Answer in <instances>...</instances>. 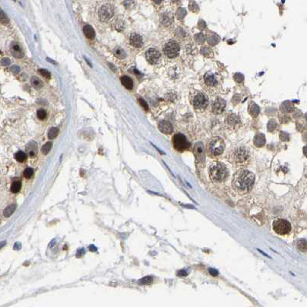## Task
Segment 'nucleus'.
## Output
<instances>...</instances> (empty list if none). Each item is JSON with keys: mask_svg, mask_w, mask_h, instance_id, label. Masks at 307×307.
Segmentation results:
<instances>
[{"mask_svg": "<svg viewBox=\"0 0 307 307\" xmlns=\"http://www.w3.org/2000/svg\"><path fill=\"white\" fill-rule=\"evenodd\" d=\"M249 113L250 115L253 117H256L259 113V108L256 103L253 102H250V106H249Z\"/></svg>", "mask_w": 307, "mask_h": 307, "instance_id": "21", "label": "nucleus"}, {"mask_svg": "<svg viewBox=\"0 0 307 307\" xmlns=\"http://www.w3.org/2000/svg\"><path fill=\"white\" fill-rule=\"evenodd\" d=\"M114 55H115L117 58H118V59H125V58L126 57V52H125L122 48H120V47H116V48L114 49Z\"/></svg>", "mask_w": 307, "mask_h": 307, "instance_id": "25", "label": "nucleus"}, {"mask_svg": "<svg viewBox=\"0 0 307 307\" xmlns=\"http://www.w3.org/2000/svg\"><path fill=\"white\" fill-rule=\"evenodd\" d=\"M27 150H28L29 156L33 157V156H36V150H37V145H36V142H31V143H29V145H28V148H27Z\"/></svg>", "mask_w": 307, "mask_h": 307, "instance_id": "23", "label": "nucleus"}, {"mask_svg": "<svg viewBox=\"0 0 307 307\" xmlns=\"http://www.w3.org/2000/svg\"><path fill=\"white\" fill-rule=\"evenodd\" d=\"M13 1H16V0H13Z\"/></svg>", "mask_w": 307, "mask_h": 307, "instance_id": "47", "label": "nucleus"}, {"mask_svg": "<svg viewBox=\"0 0 307 307\" xmlns=\"http://www.w3.org/2000/svg\"><path fill=\"white\" fill-rule=\"evenodd\" d=\"M1 63H2V66H9V65H10L11 61H10V59H7V58H5V59H2V62H1Z\"/></svg>", "mask_w": 307, "mask_h": 307, "instance_id": "40", "label": "nucleus"}, {"mask_svg": "<svg viewBox=\"0 0 307 307\" xmlns=\"http://www.w3.org/2000/svg\"><path fill=\"white\" fill-rule=\"evenodd\" d=\"M46 116H47V113H46V112H45V110L41 109V110H39L37 111V117L39 118V119H41V120L45 119V118H46Z\"/></svg>", "mask_w": 307, "mask_h": 307, "instance_id": "34", "label": "nucleus"}, {"mask_svg": "<svg viewBox=\"0 0 307 307\" xmlns=\"http://www.w3.org/2000/svg\"><path fill=\"white\" fill-rule=\"evenodd\" d=\"M179 52L180 45L175 41L167 42L164 47V52L169 58H176L179 55Z\"/></svg>", "mask_w": 307, "mask_h": 307, "instance_id": "10", "label": "nucleus"}, {"mask_svg": "<svg viewBox=\"0 0 307 307\" xmlns=\"http://www.w3.org/2000/svg\"><path fill=\"white\" fill-rule=\"evenodd\" d=\"M273 228L274 231L279 235H286L290 232L291 225L287 220L282 219H278L273 222Z\"/></svg>", "mask_w": 307, "mask_h": 307, "instance_id": "8", "label": "nucleus"}, {"mask_svg": "<svg viewBox=\"0 0 307 307\" xmlns=\"http://www.w3.org/2000/svg\"><path fill=\"white\" fill-rule=\"evenodd\" d=\"M206 27V23H205L203 21H200L199 22V28L200 29H203V28H205Z\"/></svg>", "mask_w": 307, "mask_h": 307, "instance_id": "44", "label": "nucleus"}, {"mask_svg": "<svg viewBox=\"0 0 307 307\" xmlns=\"http://www.w3.org/2000/svg\"><path fill=\"white\" fill-rule=\"evenodd\" d=\"M172 145L178 152H184L190 148L191 144L182 133H176L172 137Z\"/></svg>", "mask_w": 307, "mask_h": 307, "instance_id": "7", "label": "nucleus"}, {"mask_svg": "<svg viewBox=\"0 0 307 307\" xmlns=\"http://www.w3.org/2000/svg\"><path fill=\"white\" fill-rule=\"evenodd\" d=\"M209 273L212 276H217L218 274H219V272H218V270H216V269H212V268H210V269H209Z\"/></svg>", "mask_w": 307, "mask_h": 307, "instance_id": "41", "label": "nucleus"}, {"mask_svg": "<svg viewBox=\"0 0 307 307\" xmlns=\"http://www.w3.org/2000/svg\"><path fill=\"white\" fill-rule=\"evenodd\" d=\"M255 182V176L246 169H240L233 176L232 186L235 192L245 194L250 192Z\"/></svg>", "mask_w": 307, "mask_h": 307, "instance_id": "1", "label": "nucleus"}, {"mask_svg": "<svg viewBox=\"0 0 307 307\" xmlns=\"http://www.w3.org/2000/svg\"><path fill=\"white\" fill-rule=\"evenodd\" d=\"M22 188V183L21 182L19 181H16L14 182V183L12 184L11 186V191L13 192V193H17L20 191Z\"/></svg>", "mask_w": 307, "mask_h": 307, "instance_id": "27", "label": "nucleus"}, {"mask_svg": "<svg viewBox=\"0 0 307 307\" xmlns=\"http://www.w3.org/2000/svg\"><path fill=\"white\" fill-rule=\"evenodd\" d=\"M234 79L236 81L237 83H242L243 81V75L240 73H236L234 75Z\"/></svg>", "mask_w": 307, "mask_h": 307, "instance_id": "37", "label": "nucleus"}, {"mask_svg": "<svg viewBox=\"0 0 307 307\" xmlns=\"http://www.w3.org/2000/svg\"><path fill=\"white\" fill-rule=\"evenodd\" d=\"M152 282H153V277L149 276H145L141 279L138 282L140 285H148V284L152 283Z\"/></svg>", "mask_w": 307, "mask_h": 307, "instance_id": "30", "label": "nucleus"}, {"mask_svg": "<svg viewBox=\"0 0 307 307\" xmlns=\"http://www.w3.org/2000/svg\"><path fill=\"white\" fill-rule=\"evenodd\" d=\"M159 129L164 134H171L173 131L172 125L169 121H161L159 123Z\"/></svg>", "mask_w": 307, "mask_h": 307, "instance_id": "16", "label": "nucleus"}, {"mask_svg": "<svg viewBox=\"0 0 307 307\" xmlns=\"http://www.w3.org/2000/svg\"><path fill=\"white\" fill-rule=\"evenodd\" d=\"M225 126L230 131H236L241 126L240 117L236 114L231 113L225 118Z\"/></svg>", "mask_w": 307, "mask_h": 307, "instance_id": "9", "label": "nucleus"}, {"mask_svg": "<svg viewBox=\"0 0 307 307\" xmlns=\"http://www.w3.org/2000/svg\"><path fill=\"white\" fill-rule=\"evenodd\" d=\"M251 155L250 150L245 146H237L230 150L228 160L230 163L238 167H243L250 163Z\"/></svg>", "mask_w": 307, "mask_h": 307, "instance_id": "2", "label": "nucleus"}, {"mask_svg": "<svg viewBox=\"0 0 307 307\" xmlns=\"http://www.w3.org/2000/svg\"><path fill=\"white\" fill-rule=\"evenodd\" d=\"M195 39H196V41L198 43L201 44V43H203L205 40L204 36H203V34H201V33L196 34V36H195Z\"/></svg>", "mask_w": 307, "mask_h": 307, "instance_id": "36", "label": "nucleus"}, {"mask_svg": "<svg viewBox=\"0 0 307 307\" xmlns=\"http://www.w3.org/2000/svg\"><path fill=\"white\" fill-rule=\"evenodd\" d=\"M121 83H122L125 87H126L127 89L132 90L133 89V79H131L129 76H126V75H124L120 79Z\"/></svg>", "mask_w": 307, "mask_h": 307, "instance_id": "18", "label": "nucleus"}, {"mask_svg": "<svg viewBox=\"0 0 307 307\" xmlns=\"http://www.w3.org/2000/svg\"><path fill=\"white\" fill-rule=\"evenodd\" d=\"M52 143L51 142H46L45 144H44L41 149L42 153L44 155L48 154V153H49V151L51 150V149H52Z\"/></svg>", "mask_w": 307, "mask_h": 307, "instance_id": "29", "label": "nucleus"}, {"mask_svg": "<svg viewBox=\"0 0 307 307\" xmlns=\"http://www.w3.org/2000/svg\"><path fill=\"white\" fill-rule=\"evenodd\" d=\"M226 101H225L224 99L220 98V97H217V98L214 100V102H212V113H213L215 115H219V114H221V113L223 112L225 107H226Z\"/></svg>", "mask_w": 307, "mask_h": 307, "instance_id": "12", "label": "nucleus"}, {"mask_svg": "<svg viewBox=\"0 0 307 307\" xmlns=\"http://www.w3.org/2000/svg\"><path fill=\"white\" fill-rule=\"evenodd\" d=\"M10 70H11V72H13V73H19V72H20V68L18 66L14 65V66H11Z\"/></svg>", "mask_w": 307, "mask_h": 307, "instance_id": "38", "label": "nucleus"}, {"mask_svg": "<svg viewBox=\"0 0 307 307\" xmlns=\"http://www.w3.org/2000/svg\"><path fill=\"white\" fill-rule=\"evenodd\" d=\"M194 154L196 156V161L199 162H203L205 159V155H204V147H203V144L201 142H198L194 146Z\"/></svg>", "mask_w": 307, "mask_h": 307, "instance_id": "14", "label": "nucleus"}, {"mask_svg": "<svg viewBox=\"0 0 307 307\" xmlns=\"http://www.w3.org/2000/svg\"><path fill=\"white\" fill-rule=\"evenodd\" d=\"M59 134V129L56 127H52L49 129V131L48 133V139H53L56 138V136Z\"/></svg>", "mask_w": 307, "mask_h": 307, "instance_id": "28", "label": "nucleus"}, {"mask_svg": "<svg viewBox=\"0 0 307 307\" xmlns=\"http://www.w3.org/2000/svg\"><path fill=\"white\" fill-rule=\"evenodd\" d=\"M216 38H219V37H218V36H216L215 34L209 35L208 36L209 42L211 45H215V43L218 42V40H219V39H216Z\"/></svg>", "mask_w": 307, "mask_h": 307, "instance_id": "35", "label": "nucleus"}, {"mask_svg": "<svg viewBox=\"0 0 307 307\" xmlns=\"http://www.w3.org/2000/svg\"><path fill=\"white\" fill-rule=\"evenodd\" d=\"M11 52L13 53V56L16 58H22L23 57V52L20 48L19 45L16 43H14L12 45L11 47Z\"/></svg>", "mask_w": 307, "mask_h": 307, "instance_id": "17", "label": "nucleus"}, {"mask_svg": "<svg viewBox=\"0 0 307 307\" xmlns=\"http://www.w3.org/2000/svg\"><path fill=\"white\" fill-rule=\"evenodd\" d=\"M209 176L214 183H222L226 181L229 176V171L223 163L215 162L211 164L209 168Z\"/></svg>", "mask_w": 307, "mask_h": 307, "instance_id": "4", "label": "nucleus"}, {"mask_svg": "<svg viewBox=\"0 0 307 307\" xmlns=\"http://www.w3.org/2000/svg\"><path fill=\"white\" fill-rule=\"evenodd\" d=\"M153 1H154L156 4H159L160 2H161V0H153Z\"/></svg>", "mask_w": 307, "mask_h": 307, "instance_id": "46", "label": "nucleus"}, {"mask_svg": "<svg viewBox=\"0 0 307 307\" xmlns=\"http://www.w3.org/2000/svg\"><path fill=\"white\" fill-rule=\"evenodd\" d=\"M139 102L140 105L142 106V107L144 108V110H149V107H148V105L147 103L145 102V101L143 100L142 99H139Z\"/></svg>", "mask_w": 307, "mask_h": 307, "instance_id": "39", "label": "nucleus"}, {"mask_svg": "<svg viewBox=\"0 0 307 307\" xmlns=\"http://www.w3.org/2000/svg\"><path fill=\"white\" fill-rule=\"evenodd\" d=\"M15 159L19 162H23L26 160L27 156L25 153L22 152V151H19L17 153L15 154Z\"/></svg>", "mask_w": 307, "mask_h": 307, "instance_id": "26", "label": "nucleus"}, {"mask_svg": "<svg viewBox=\"0 0 307 307\" xmlns=\"http://www.w3.org/2000/svg\"><path fill=\"white\" fill-rule=\"evenodd\" d=\"M34 174V171L32 168H26V169L24 170L23 172V176L24 177L26 178V179H30L32 176Z\"/></svg>", "mask_w": 307, "mask_h": 307, "instance_id": "32", "label": "nucleus"}, {"mask_svg": "<svg viewBox=\"0 0 307 307\" xmlns=\"http://www.w3.org/2000/svg\"><path fill=\"white\" fill-rule=\"evenodd\" d=\"M30 82L32 86L37 89H39L43 86V83L41 81V79H39L36 76H32L30 79Z\"/></svg>", "mask_w": 307, "mask_h": 307, "instance_id": "22", "label": "nucleus"}, {"mask_svg": "<svg viewBox=\"0 0 307 307\" xmlns=\"http://www.w3.org/2000/svg\"><path fill=\"white\" fill-rule=\"evenodd\" d=\"M5 244H6V242H5V241H2V242H0V249H2Z\"/></svg>", "mask_w": 307, "mask_h": 307, "instance_id": "45", "label": "nucleus"}, {"mask_svg": "<svg viewBox=\"0 0 307 307\" xmlns=\"http://www.w3.org/2000/svg\"><path fill=\"white\" fill-rule=\"evenodd\" d=\"M0 22H2V24H8L9 22L8 16L2 9H0Z\"/></svg>", "mask_w": 307, "mask_h": 307, "instance_id": "31", "label": "nucleus"}, {"mask_svg": "<svg viewBox=\"0 0 307 307\" xmlns=\"http://www.w3.org/2000/svg\"><path fill=\"white\" fill-rule=\"evenodd\" d=\"M83 32H84L85 36L89 39H92L95 38V31L91 25H85L84 28H83Z\"/></svg>", "mask_w": 307, "mask_h": 307, "instance_id": "19", "label": "nucleus"}, {"mask_svg": "<svg viewBox=\"0 0 307 307\" xmlns=\"http://www.w3.org/2000/svg\"><path fill=\"white\" fill-rule=\"evenodd\" d=\"M210 52V49L209 48H206V47H205V48H202V50H201V52L203 55H205V56H206V54L209 53Z\"/></svg>", "mask_w": 307, "mask_h": 307, "instance_id": "42", "label": "nucleus"}, {"mask_svg": "<svg viewBox=\"0 0 307 307\" xmlns=\"http://www.w3.org/2000/svg\"><path fill=\"white\" fill-rule=\"evenodd\" d=\"M16 209V204H12L9 206H7L6 208L4 209L3 211V215H5V217H9L10 216L13 212H15V210Z\"/></svg>", "mask_w": 307, "mask_h": 307, "instance_id": "24", "label": "nucleus"}, {"mask_svg": "<svg viewBox=\"0 0 307 307\" xmlns=\"http://www.w3.org/2000/svg\"><path fill=\"white\" fill-rule=\"evenodd\" d=\"M186 275L187 273L184 270H180L178 273V276H186Z\"/></svg>", "mask_w": 307, "mask_h": 307, "instance_id": "43", "label": "nucleus"}, {"mask_svg": "<svg viewBox=\"0 0 307 307\" xmlns=\"http://www.w3.org/2000/svg\"><path fill=\"white\" fill-rule=\"evenodd\" d=\"M129 42H130V45L132 46L136 47V48H140L143 44L142 36L139 34H136V33H133L130 36Z\"/></svg>", "mask_w": 307, "mask_h": 307, "instance_id": "15", "label": "nucleus"}, {"mask_svg": "<svg viewBox=\"0 0 307 307\" xmlns=\"http://www.w3.org/2000/svg\"><path fill=\"white\" fill-rule=\"evenodd\" d=\"M265 143H266V138H265L263 134H258L256 136V137L254 138V144L256 145L257 147L263 146Z\"/></svg>", "mask_w": 307, "mask_h": 307, "instance_id": "20", "label": "nucleus"}, {"mask_svg": "<svg viewBox=\"0 0 307 307\" xmlns=\"http://www.w3.org/2000/svg\"><path fill=\"white\" fill-rule=\"evenodd\" d=\"M225 149V142L220 137H214L209 140L207 144V153L208 155L215 158L220 156Z\"/></svg>", "mask_w": 307, "mask_h": 307, "instance_id": "6", "label": "nucleus"}, {"mask_svg": "<svg viewBox=\"0 0 307 307\" xmlns=\"http://www.w3.org/2000/svg\"><path fill=\"white\" fill-rule=\"evenodd\" d=\"M160 52L155 48H149L145 52V58L148 63L152 65L156 64L160 59Z\"/></svg>", "mask_w": 307, "mask_h": 307, "instance_id": "13", "label": "nucleus"}, {"mask_svg": "<svg viewBox=\"0 0 307 307\" xmlns=\"http://www.w3.org/2000/svg\"><path fill=\"white\" fill-rule=\"evenodd\" d=\"M202 86L209 93H217L222 86V77L217 72H207L202 79Z\"/></svg>", "mask_w": 307, "mask_h": 307, "instance_id": "3", "label": "nucleus"}, {"mask_svg": "<svg viewBox=\"0 0 307 307\" xmlns=\"http://www.w3.org/2000/svg\"><path fill=\"white\" fill-rule=\"evenodd\" d=\"M39 74L42 76H43V77L45 78V79H50L51 78L50 72H48V70L45 69H39Z\"/></svg>", "mask_w": 307, "mask_h": 307, "instance_id": "33", "label": "nucleus"}, {"mask_svg": "<svg viewBox=\"0 0 307 307\" xmlns=\"http://www.w3.org/2000/svg\"><path fill=\"white\" fill-rule=\"evenodd\" d=\"M189 99L190 103L196 111H203L209 105L208 96L203 92L194 90L189 95Z\"/></svg>", "mask_w": 307, "mask_h": 307, "instance_id": "5", "label": "nucleus"}, {"mask_svg": "<svg viewBox=\"0 0 307 307\" xmlns=\"http://www.w3.org/2000/svg\"><path fill=\"white\" fill-rule=\"evenodd\" d=\"M113 16V8L110 4L102 5L99 11V19L102 22H107Z\"/></svg>", "mask_w": 307, "mask_h": 307, "instance_id": "11", "label": "nucleus"}]
</instances>
